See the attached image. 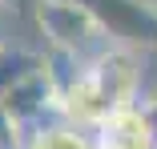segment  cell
<instances>
[{
	"label": "cell",
	"instance_id": "8",
	"mask_svg": "<svg viewBox=\"0 0 157 149\" xmlns=\"http://www.w3.org/2000/svg\"><path fill=\"white\" fill-rule=\"evenodd\" d=\"M40 0H0V8H36Z\"/></svg>",
	"mask_w": 157,
	"mask_h": 149
},
{
	"label": "cell",
	"instance_id": "1",
	"mask_svg": "<svg viewBox=\"0 0 157 149\" xmlns=\"http://www.w3.org/2000/svg\"><path fill=\"white\" fill-rule=\"evenodd\" d=\"M141 93V56L129 44H113L85 65L81 81L60 97V121L77 129H97L113 113L133 109Z\"/></svg>",
	"mask_w": 157,
	"mask_h": 149
},
{
	"label": "cell",
	"instance_id": "6",
	"mask_svg": "<svg viewBox=\"0 0 157 149\" xmlns=\"http://www.w3.org/2000/svg\"><path fill=\"white\" fill-rule=\"evenodd\" d=\"M28 145V133L16 125V117L0 105V149H24Z\"/></svg>",
	"mask_w": 157,
	"mask_h": 149
},
{
	"label": "cell",
	"instance_id": "7",
	"mask_svg": "<svg viewBox=\"0 0 157 149\" xmlns=\"http://www.w3.org/2000/svg\"><path fill=\"white\" fill-rule=\"evenodd\" d=\"M141 113H145V121H149V129H153V137H157V101L141 105Z\"/></svg>",
	"mask_w": 157,
	"mask_h": 149
},
{
	"label": "cell",
	"instance_id": "9",
	"mask_svg": "<svg viewBox=\"0 0 157 149\" xmlns=\"http://www.w3.org/2000/svg\"><path fill=\"white\" fill-rule=\"evenodd\" d=\"M0 40H4V36H0Z\"/></svg>",
	"mask_w": 157,
	"mask_h": 149
},
{
	"label": "cell",
	"instance_id": "4",
	"mask_svg": "<svg viewBox=\"0 0 157 149\" xmlns=\"http://www.w3.org/2000/svg\"><path fill=\"white\" fill-rule=\"evenodd\" d=\"M36 69H40V52L36 48L0 40V97H4L8 89H16L24 77H33Z\"/></svg>",
	"mask_w": 157,
	"mask_h": 149
},
{
	"label": "cell",
	"instance_id": "5",
	"mask_svg": "<svg viewBox=\"0 0 157 149\" xmlns=\"http://www.w3.org/2000/svg\"><path fill=\"white\" fill-rule=\"evenodd\" d=\"M24 149H93V133L77 129L69 121H52V125H40L28 133Z\"/></svg>",
	"mask_w": 157,
	"mask_h": 149
},
{
	"label": "cell",
	"instance_id": "2",
	"mask_svg": "<svg viewBox=\"0 0 157 149\" xmlns=\"http://www.w3.org/2000/svg\"><path fill=\"white\" fill-rule=\"evenodd\" d=\"M33 20L44 36V48H65L77 52L81 61H93L105 48H113L109 28L85 0H40L33 8Z\"/></svg>",
	"mask_w": 157,
	"mask_h": 149
},
{
	"label": "cell",
	"instance_id": "3",
	"mask_svg": "<svg viewBox=\"0 0 157 149\" xmlns=\"http://www.w3.org/2000/svg\"><path fill=\"white\" fill-rule=\"evenodd\" d=\"M93 149H157V137L145 121L141 105L113 113L109 121L93 129Z\"/></svg>",
	"mask_w": 157,
	"mask_h": 149
}]
</instances>
